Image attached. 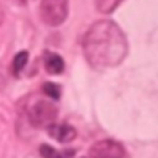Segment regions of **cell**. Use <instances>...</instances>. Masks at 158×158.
<instances>
[{
	"mask_svg": "<svg viewBox=\"0 0 158 158\" xmlns=\"http://www.w3.org/2000/svg\"><path fill=\"white\" fill-rule=\"evenodd\" d=\"M84 56L95 69L118 65L127 54V41L121 28L110 20L95 22L83 41Z\"/></svg>",
	"mask_w": 158,
	"mask_h": 158,
	"instance_id": "1",
	"label": "cell"
},
{
	"mask_svg": "<svg viewBox=\"0 0 158 158\" xmlns=\"http://www.w3.org/2000/svg\"><path fill=\"white\" fill-rule=\"evenodd\" d=\"M27 115L30 122L38 128L48 127L54 122L58 115L57 106L47 100V99H40L37 98L27 109Z\"/></svg>",
	"mask_w": 158,
	"mask_h": 158,
	"instance_id": "2",
	"label": "cell"
},
{
	"mask_svg": "<svg viewBox=\"0 0 158 158\" xmlns=\"http://www.w3.org/2000/svg\"><path fill=\"white\" fill-rule=\"evenodd\" d=\"M68 15V0H42L40 4L41 20L49 26L60 25Z\"/></svg>",
	"mask_w": 158,
	"mask_h": 158,
	"instance_id": "3",
	"label": "cell"
},
{
	"mask_svg": "<svg viewBox=\"0 0 158 158\" xmlns=\"http://www.w3.org/2000/svg\"><path fill=\"white\" fill-rule=\"evenodd\" d=\"M90 158H123V147L114 139H102L94 143L89 151Z\"/></svg>",
	"mask_w": 158,
	"mask_h": 158,
	"instance_id": "4",
	"label": "cell"
},
{
	"mask_svg": "<svg viewBox=\"0 0 158 158\" xmlns=\"http://www.w3.org/2000/svg\"><path fill=\"white\" fill-rule=\"evenodd\" d=\"M48 135L60 143H68L77 136V131L73 126L67 123H52L47 127Z\"/></svg>",
	"mask_w": 158,
	"mask_h": 158,
	"instance_id": "5",
	"label": "cell"
},
{
	"mask_svg": "<svg viewBox=\"0 0 158 158\" xmlns=\"http://www.w3.org/2000/svg\"><path fill=\"white\" fill-rule=\"evenodd\" d=\"M43 63H44V68H46V70H47L48 74L57 75V74H60L64 70L63 58L59 54H57V53L47 52L46 56H44Z\"/></svg>",
	"mask_w": 158,
	"mask_h": 158,
	"instance_id": "6",
	"label": "cell"
},
{
	"mask_svg": "<svg viewBox=\"0 0 158 158\" xmlns=\"http://www.w3.org/2000/svg\"><path fill=\"white\" fill-rule=\"evenodd\" d=\"M28 60V53L26 51H20L15 57H14V62H12V68H14V73L15 75H19L20 72L25 68V65L27 64Z\"/></svg>",
	"mask_w": 158,
	"mask_h": 158,
	"instance_id": "7",
	"label": "cell"
},
{
	"mask_svg": "<svg viewBox=\"0 0 158 158\" xmlns=\"http://www.w3.org/2000/svg\"><path fill=\"white\" fill-rule=\"evenodd\" d=\"M96 7L100 12H111L115 10L122 0H95Z\"/></svg>",
	"mask_w": 158,
	"mask_h": 158,
	"instance_id": "8",
	"label": "cell"
},
{
	"mask_svg": "<svg viewBox=\"0 0 158 158\" xmlns=\"http://www.w3.org/2000/svg\"><path fill=\"white\" fill-rule=\"evenodd\" d=\"M42 89H43V93H44L48 98H51V99L58 100L59 96H60V88H59V85H57V84H54V83H51V81L44 83V84L42 85Z\"/></svg>",
	"mask_w": 158,
	"mask_h": 158,
	"instance_id": "9",
	"label": "cell"
},
{
	"mask_svg": "<svg viewBox=\"0 0 158 158\" xmlns=\"http://www.w3.org/2000/svg\"><path fill=\"white\" fill-rule=\"evenodd\" d=\"M40 153H41V156L43 158H67L63 153H60L59 151L54 149L49 144H42L40 147Z\"/></svg>",
	"mask_w": 158,
	"mask_h": 158,
	"instance_id": "10",
	"label": "cell"
},
{
	"mask_svg": "<svg viewBox=\"0 0 158 158\" xmlns=\"http://www.w3.org/2000/svg\"><path fill=\"white\" fill-rule=\"evenodd\" d=\"M2 20H4V11H2V7L0 5V25L2 23Z\"/></svg>",
	"mask_w": 158,
	"mask_h": 158,
	"instance_id": "11",
	"label": "cell"
},
{
	"mask_svg": "<svg viewBox=\"0 0 158 158\" xmlns=\"http://www.w3.org/2000/svg\"><path fill=\"white\" fill-rule=\"evenodd\" d=\"M14 1H16V2H19V4H26V0H14Z\"/></svg>",
	"mask_w": 158,
	"mask_h": 158,
	"instance_id": "12",
	"label": "cell"
}]
</instances>
